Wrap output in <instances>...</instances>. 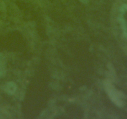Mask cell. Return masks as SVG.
<instances>
[{"label":"cell","instance_id":"6da1fadb","mask_svg":"<svg viewBox=\"0 0 127 119\" xmlns=\"http://www.w3.org/2000/svg\"><path fill=\"white\" fill-rule=\"evenodd\" d=\"M16 89V86L14 83H10L7 84V87H6V90L7 91V92L9 93V94H13V93H14Z\"/></svg>","mask_w":127,"mask_h":119},{"label":"cell","instance_id":"7a4b0ae2","mask_svg":"<svg viewBox=\"0 0 127 119\" xmlns=\"http://www.w3.org/2000/svg\"><path fill=\"white\" fill-rule=\"evenodd\" d=\"M2 71H3V67H2V63H1V61H0V74H1V73H2Z\"/></svg>","mask_w":127,"mask_h":119}]
</instances>
